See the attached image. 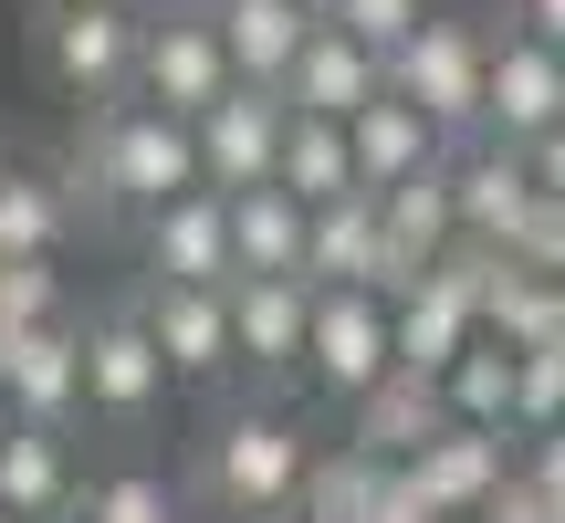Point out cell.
Instances as JSON below:
<instances>
[{
	"instance_id": "obj_1",
	"label": "cell",
	"mask_w": 565,
	"mask_h": 523,
	"mask_svg": "<svg viewBox=\"0 0 565 523\" xmlns=\"http://www.w3.org/2000/svg\"><path fill=\"white\" fill-rule=\"evenodd\" d=\"M53 179L74 189V221L137 231V210H158L168 189H200V147H189V116L116 95V105H84L74 147L53 158Z\"/></svg>"
},
{
	"instance_id": "obj_2",
	"label": "cell",
	"mask_w": 565,
	"mask_h": 523,
	"mask_svg": "<svg viewBox=\"0 0 565 523\" xmlns=\"http://www.w3.org/2000/svg\"><path fill=\"white\" fill-rule=\"evenodd\" d=\"M303 461H315V440H303V419L282 398H231L221 387V408L189 440V503L221 523H294Z\"/></svg>"
},
{
	"instance_id": "obj_3",
	"label": "cell",
	"mask_w": 565,
	"mask_h": 523,
	"mask_svg": "<svg viewBox=\"0 0 565 523\" xmlns=\"http://www.w3.org/2000/svg\"><path fill=\"white\" fill-rule=\"evenodd\" d=\"M84 419H95L105 440H147V429L168 419V356H158V335H147L137 293L84 314Z\"/></svg>"
},
{
	"instance_id": "obj_4",
	"label": "cell",
	"mask_w": 565,
	"mask_h": 523,
	"mask_svg": "<svg viewBox=\"0 0 565 523\" xmlns=\"http://www.w3.org/2000/svg\"><path fill=\"white\" fill-rule=\"evenodd\" d=\"M147 0H84V11H32V74L63 105H116L137 84Z\"/></svg>"
},
{
	"instance_id": "obj_5",
	"label": "cell",
	"mask_w": 565,
	"mask_h": 523,
	"mask_svg": "<svg viewBox=\"0 0 565 523\" xmlns=\"http://www.w3.org/2000/svg\"><path fill=\"white\" fill-rule=\"evenodd\" d=\"M482 53H492V21L419 11V32L387 53V95H408L440 137H471L482 126Z\"/></svg>"
},
{
	"instance_id": "obj_6",
	"label": "cell",
	"mask_w": 565,
	"mask_h": 523,
	"mask_svg": "<svg viewBox=\"0 0 565 523\" xmlns=\"http://www.w3.org/2000/svg\"><path fill=\"white\" fill-rule=\"evenodd\" d=\"M387 366H398L387 293H366V282H324V293H315V324H303V387H315L324 408H356Z\"/></svg>"
},
{
	"instance_id": "obj_7",
	"label": "cell",
	"mask_w": 565,
	"mask_h": 523,
	"mask_svg": "<svg viewBox=\"0 0 565 523\" xmlns=\"http://www.w3.org/2000/svg\"><path fill=\"white\" fill-rule=\"evenodd\" d=\"M231 74L221 53V21H210V0H147V32H137V84L126 95L137 105H168V116H200Z\"/></svg>"
},
{
	"instance_id": "obj_8",
	"label": "cell",
	"mask_w": 565,
	"mask_h": 523,
	"mask_svg": "<svg viewBox=\"0 0 565 523\" xmlns=\"http://www.w3.org/2000/svg\"><path fill=\"white\" fill-rule=\"evenodd\" d=\"M231 356H242L252 398H294L303 387V324H315V282L294 273H231Z\"/></svg>"
},
{
	"instance_id": "obj_9",
	"label": "cell",
	"mask_w": 565,
	"mask_h": 523,
	"mask_svg": "<svg viewBox=\"0 0 565 523\" xmlns=\"http://www.w3.org/2000/svg\"><path fill=\"white\" fill-rule=\"evenodd\" d=\"M137 314L147 335H158L168 356V387H200V398H221V387H242V356H231V293L221 282H137Z\"/></svg>"
},
{
	"instance_id": "obj_10",
	"label": "cell",
	"mask_w": 565,
	"mask_h": 523,
	"mask_svg": "<svg viewBox=\"0 0 565 523\" xmlns=\"http://www.w3.org/2000/svg\"><path fill=\"white\" fill-rule=\"evenodd\" d=\"M545 126H565V53H555V42H534L524 21H492V53H482V126H471V137L534 147Z\"/></svg>"
},
{
	"instance_id": "obj_11",
	"label": "cell",
	"mask_w": 565,
	"mask_h": 523,
	"mask_svg": "<svg viewBox=\"0 0 565 523\" xmlns=\"http://www.w3.org/2000/svg\"><path fill=\"white\" fill-rule=\"evenodd\" d=\"M0 408L42 429H84V314H42L0 335Z\"/></svg>"
},
{
	"instance_id": "obj_12",
	"label": "cell",
	"mask_w": 565,
	"mask_h": 523,
	"mask_svg": "<svg viewBox=\"0 0 565 523\" xmlns=\"http://www.w3.org/2000/svg\"><path fill=\"white\" fill-rule=\"evenodd\" d=\"M282 126L294 105L273 84H221V95L189 116V147H200V189H263L273 158H282Z\"/></svg>"
},
{
	"instance_id": "obj_13",
	"label": "cell",
	"mask_w": 565,
	"mask_h": 523,
	"mask_svg": "<svg viewBox=\"0 0 565 523\" xmlns=\"http://www.w3.org/2000/svg\"><path fill=\"white\" fill-rule=\"evenodd\" d=\"M450 210H461V242H482V252H513V231L534 221V168H524V147H492V137H450Z\"/></svg>"
},
{
	"instance_id": "obj_14",
	"label": "cell",
	"mask_w": 565,
	"mask_h": 523,
	"mask_svg": "<svg viewBox=\"0 0 565 523\" xmlns=\"http://www.w3.org/2000/svg\"><path fill=\"white\" fill-rule=\"evenodd\" d=\"M503 471H513V429H482V419H440L419 450H408V482H419V503L440 523L482 513L492 492H503Z\"/></svg>"
},
{
	"instance_id": "obj_15",
	"label": "cell",
	"mask_w": 565,
	"mask_h": 523,
	"mask_svg": "<svg viewBox=\"0 0 565 523\" xmlns=\"http://www.w3.org/2000/svg\"><path fill=\"white\" fill-rule=\"evenodd\" d=\"M137 262L158 282H231V200L221 189H168L137 210Z\"/></svg>"
},
{
	"instance_id": "obj_16",
	"label": "cell",
	"mask_w": 565,
	"mask_h": 523,
	"mask_svg": "<svg viewBox=\"0 0 565 523\" xmlns=\"http://www.w3.org/2000/svg\"><path fill=\"white\" fill-rule=\"evenodd\" d=\"M294 116H356V105H377L387 95V53L377 42H356L345 21H324L315 11V32H303V53L282 63V84H273Z\"/></svg>"
},
{
	"instance_id": "obj_17",
	"label": "cell",
	"mask_w": 565,
	"mask_h": 523,
	"mask_svg": "<svg viewBox=\"0 0 565 523\" xmlns=\"http://www.w3.org/2000/svg\"><path fill=\"white\" fill-rule=\"evenodd\" d=\"M377 293H408L450 242H461V210H450V168H419V179L377 189Z\"/></svg>"
},
{
	"instance_id": "obj_18",
	"label": "cell",
	"mask_w": 565,
	"mask_h": 523,
	"mask_svg": "<svg viewBox=\"0 0 565 523\" xmlns=\"http://www.w3.org/2000/svg\"><path fill=\"white\" fill-rule=\"evenodd\" d=\"M74 429H42V419H11L0 429V513L21 523H63L74 513Z\"/></svg>"
},
{
	"instance_id": "obj_19",
	"label": "cell",
	"mask_w": 565,
	"mask_h": 523,
	"mask_svg": "<svg viewBox=\"0 0 565 523\" xmlns=\"http://www.w3.org/2000/svg\"><path fill=\"white\" fill-rule=\"evenodd\" d=\"M345 147H356V189H398V179H419V168L450 158V137H440L408 95L356 105V116H345Z\"/></svg>"
},
{
	"instance_id": "obj_20",
	"label": "cell",
	"mask_w": 565,
	"mask_h": 523,
	"mask_svg": "<svg viewBox=\"0 0 565 523\" xmlns=\"http://www.w3.org/2000/svg\"><path fill=\"white\" fill-rule=\"evenodd\" d=\"M440 419H450V408H440V377H429V366H387V377L345 408V440L377 450V461H408Z\"/></svg>"
},
{
	"instance_id": "obj_21",
	"label": "cell",
	"mask_w": 565,
	"mask_h": 523,
	"mask_svg": "<svg viewBox=\"0 0 565 523\" xmlns=\"http://www.w3.org/2000/svg\"><path fill=\"white\" fill-rule=\"evenodd\" d=\"M377 189H345V200H315L303 210V282H366L377 293Z\"/></svg>"
},
{
	"instance_id": "obj_22",
	"label": "cell",
	"mask_w": 565,
	"mask_h": 523,
	"mask_svg": "<svg viewBox=\"0 0 565 523\" xmlns=\"http://www.w3.org/2000/svg\"><path fill=\"white\" fill-rule=\"evenodd\" d=\"M210 21H221V53L242 84H282V63L315 32V0H210Z\"/></svg>"
},
{
	"instance_id": "obj_23",
	"label": "cell",
	"mask_w": 565,
	"mask_h": 523,
	"mask_svg": "<svg viewBox=\"0 0 565 523\" xmlns=\"http://www.w3.org/2000/svg\"><path fill=\"white\" fill-rule=\"evenodd\" d=\"M231 200V273H294L303 282V200L282 179L263 189H221Z\"/></svg>"
},
{
	"instance_id": "obj_24",
	"label": "cell",
	"mask_w": 565,
	"mask_h": 523,
	"mask_svg": "<svg viewBox=\"0 0 565 523\" xmlns=\"http://www.w3.org/2000/svg\"><path fill=\"white\" fill-rule=\"evenodd\" d=\"M482 335L492 345H555L565 335V282L492 252V273H482Z\"/></svg>"
},
{
	"instance_id": "obj_25",
	"label": "cell",
	"mask_w": 565,
	"mask_h": 523,
	"mask_svg": "<svg viewBox=\"0 0 565 523\" xmlns=\"http://www.w3.org/2000/svg\"><path fill=\"white\" fill-rule=\"evenodd\" d=\"M74 242V189L53 179V168H0V262H42Z\"/></svg>"
},
{
	"instance_id": "obj_26",
	"label": "cell",
	"mask_w": 565,
	"mask_h": 523,
	"mask_svg": "<svg viewBox=\"0 0 565 523\" xmlns=\"http://www.w3.org/2000/svg\"><path fill=\"white\" fill-rule=\"evenodd\" d=\"M273 179L294 189L303 210H315V200H345V189H356V147H345V116H294V126H282Z\"/></svg>"
},
{
	"instance_id": "obj_27",
	"label": "cell",
	"mask_w": 565,
	"mask_h": 523,
	"mask_svg": "<svg viewBox=\"0 0 565 523\" xmlns=\"http://www.w3.org/2000/svg\"><path fill=\"white\" fill-rule=\"evenodd\" d=\"M377 450H356V440H335V450H324L315 440V461H303V523H366V503H377Z\"/></svg>"
},
{
	"instance_id": "obj_28",
	"label": "cell",
	"mask_w": 565,
	"mask_h": 523,
	"mask_svg": "<svg viewBox=\"0 0 565 523\" xmlns=\"http://www.w3.org/2000/svg\"><path fill=\"white\" fill-rule=\"evenodd\" d=\"M168 513H179L168 471H147V461H105V471H84V482H74V513H63V523H168Z\"/></svg>"
},
{
	"instance_id": "obj_29",
	"label": "cell",
	"mask_w": 565,
	"mask_h": 523,
	"mask_svg": "<svg viewBox=\"0 0 565 523\" xmlns=\"http://www.w3.org/2000/svg\"><path fill=\"white\" fill-rule=\"evenodd\" d=\"M440 408L450 419H482V429H513V345L471 335L461 356L440 366Z\"/></svg>"
},
{
	"instance_id": "obj_30",
	"label": "cell",
	"mask_w": 565,
	"mask_h": 523,
	"mask_svg": "<svg viewBox=\"0 0 565 523\" xmlns=\"http://www.w3.org/2000/svg\"><path fill=\"white\" fill-rule=\"evenodd\" d=\"M565 419V345H513V440Z\"/></svg>"
},
{
	"instance_id": "obj_31",
	"label": "cell",
	"mask_w": 565,
	"mask_h": 523,
	"mask_svg": "<svg viewBox=\"0 0 565 523\" xmlns=\"http://www.w3.org/2000/svg\"><path fill=\"white\" fill-rule=\"evenodd\" d=\"M42 314H74V303H63V252L0 262V335H21V324H42Z\"/></svg>"
},
{
	"instance_id": "obj_32",
	"label": "cell",
	"mask_w": 565,
	"mask_h": 523,
	"mask_svg": "<svg viewBox=\"0 0 565 523\" xmlns=\"http://www.w3.org/2000/svg\"><path fill=\"white\" fill-rule=\"evenodd\" d=\"M419 11H429V0H324V21H345V32L377 42V53H398V42L419 32Z\"/></svg>"
},
{
	"instance_id": "obj_33",
	"label": "cell",
	"mask_w": 565,
	"mask_h": 523,
	"mask_svg": "<svg viewBox=\"0 0 565 523\" xmlns=\"http://www.w3.org/2000/svg\"><path fill=\"white\" fill-rule=\"evenodd\" d=\"M366 523H440V513L419 503V482H408V461L377 471V503H366Z\"/></svg>"
},
{
	"instance_id": "obj_34",
	"label": "cell",
	"mask_w": 565,
	"mask_h": 523,
	"mask_svg": "<svg viewBox=\"0 0 565 523\" xmlns=\"http://www.w3.org/2000/svg\"><path fill=\"white\" fill-rule=\"evenodd\" d=\"M513 461H524L534 482H545L555 503H565V419H555V429H524V450H513Z\"/></svg>"
},
{
	"instance_id": "obj_35",
	"label": "cell",
	"mask_w": 565,
	"mask_h": 523,
	"mask_svg": "<svg viewBox=\"0 0 565 523\" xmlns=\"http://www.w3.org/2000/svg\"><path fill=\"white\" fill-rule=\"evenodd\" d=\"M524 168H534V189H545V200H565V126H545V137L524 147Z\"/></svg>"
},
{
	"instance_id": "obj_36",
	"label": "cell",
	"mask_w": 565,
	"mask_h": 523,
	"mask_svg": "<svg viewBox=\"0 0 565 523\" xmlns=\"http://www.w3.org/2000/svg\"><path fill=\"white\" fill-rule=\"evenodd\" d=\"M503 21H524L534 42H555V53H565V0H503Z\"/></svg>"
},
{
	"instance_id": "obj_37",
	"label": "cell",
	"mask_w": 565,
	"mask_h": 523,
	"mask_svg": "<svg viewBox=\"0 0 565 523\" xmlns=\"http://www.w3.org/2000/svg\"><path fill=\"white\" fill-rule=\"evenodd\" d=\"M168 523H221V513H200V503H179V513H168Z\"/></svg>"
},
{
	"instance_id": "obj_38",
	"label": "cell",
	"mask_w": 565,
	"mask_h": 523,
	"mask_svg": "<svg viewBox=\"0 0 565 523\" xmlns=\"http://www.w3.org/2000/svg\"><path fill=\"white\" fill-rule=\"evenodd\" d=\"M32 11H84V0H32Z\"/></svg>"
},
{
	"instance_id": "obj_39",
	"label": "cell",
	"mask_w": 565,
	"mask_h": 523,
	"mask_svg": "<svg viewBox=\"0 0 565 523\" xmlns=\"http://www.w3.org/2000/svg\"><path fill=\"white\" fill-rule=\"evenodd\" d=\"M461 523H503V513H461Z\"/></svg>"
},
{
	"instance_id": "obj_40",
	"label": "cell",
	"mask_w": 565,
	"mask_h": 523,
	"mask_svg": "<svg viewBox=\"0 0 565 523\" xmlns=\"http://www.w3.org/2000/svg\"><path fill=\"white\" fill-rule=\"evenodd\" d=\"M0 429H11V408H0Z\"/></svg>"
},
{
	"instance_id": "obj_41",
	"label": "cell",
	"mask_w": 565,
	"mask_h": 523,
	"mask_svg": "<svg viewBox=\"0 0 565 523\" xmlns=\"http://www.w3.org/2000/svg\"><path fill=\"white\" fill-rule=\"evenodd\" d=\"M0 168H11V147H0Z\"/></svg>"
},
{
	"instance_id": "obj_42",
	"label": "cell",
	"mask_w": 565,
	"mask_h": 523,
	"mask_svg": "<svg viewBox=\"0 0 565 523\" xmlns=\"http://www.w3.org/2000/svg\"><path fill=\"white\" fill-rule=\"evenodd\" d=\"M555 282H565V262H555Z\"/></svg>"
},
{
	"instance_id": "obj_43",
	"label": "cell",
	"mask_w": 565,
	"mask_h": 523,
	"mask_svg": "<svg viewBox=\"0 0 565 523\" xmlns=\"http://www.w3.org/2000/svg\"><path fill=\"white\" fill-rule=\"evenodd\" d=\"M0 523H21V513H0Z\"/></svg>"
},
{
	"instance_id": "obj_44",
	"label": "cell",
	"mask_w": 565,
	"mask_h": 523,
	"mask_svg": "<svg viewBox=\"0 0 565 523\" xmlns=\"http://www.w3.org/2000/svg\"><path fill=\"white\" fill-rule=\"evenodd\" d=\"M315 11H324V0H315Z\"/></svg>"
},
{
	"instance_id": "obj_45",
	"label": "cell",
	"mask_w": 565,
	"mask_h": 523,
	"mask_svg": "<svg viewBox=\"0 0 565 523\" xmlns=\"http://www.w3.org/2000/svg\"><path fill=\"white\" fill-rule=\"evenodd\" d=\"M555 345H565V335H555Z\"/></svg>"
},
{
	"instance_id": "obj_46",
	"label": "cell",
	"mask_w": 565,
	"mask_h": 523,
	"mask_svg": "<svg viewBox=\"0 0 565 523\" xmlns=\"http://www.w3.org/2000/svg\"><path fill=\"white\" fill-rule=\"evenodd\" d=\"M294 523H303V513H294Z\"/></svg>"
}]
</instances>
